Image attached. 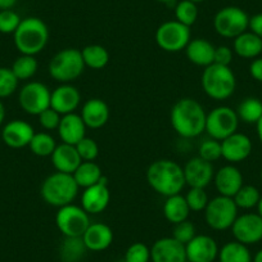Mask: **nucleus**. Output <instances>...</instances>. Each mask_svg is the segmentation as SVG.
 I'll return each mask as SVG.
<instances>
[{"mask_svg":"<svg viewBox=\"0 0 262 262\" xmlns=\"http://www.w3.org/2000/svg\"><path fill=\"white\" fill-rule=\"evenodd\" d=\"M259 198V191L256 186L253 185H243L238 190V193L233 196L236 207L243 208V210H249V208L257 207Z\"/></svg>","mask_w":262,"mask_h":262,"instance_id":"nucleus-36","label":"nucleus"},{"mask_svg":"<svg viewBox=\"0 0 262 262\" xmlns=\"http://www.w3.org/2000/svg\"><path fill=\"white\" fill-rule=\"evenodd\" d=\"M152 262H186L185 246L172 236H166L155 242L150 248Z\"/></svg>","mask_w":262,"mask_h":262,"instance_id":"nucleus-16","label":"nucleus"},{"mask_svg":"<svg viewBox=\"0 0 262 262\" xmlns=\"http://www.w3.org/2000/svg\"><path fill=\"white\" fill-rule=\"evenodd\" d=\"M86 128L81 116L77 113H70V115L62 116L57 130L62 143L76 145L80 140L86 137Z\"/></svg>","mask_w":262,"mask_h":262,"instance_id":"nucleus-22","label":"nucleus"},{"mask_svg":"<svg viewBox=\"0 0 262 262\" xmlns=\"http://www.w3.org/2000/svg\"><path fill=\"white\" fill-rule=\"evenodd\" d=\"M80 116L86 127L97 130V128L103 127L110 120V107L104 100L99 99V98H93V99L85 102Z\"/></svg>","mask_w":262,"mask_h":262,"instance_id":"nucleus-24","label":"nucleus"},{"mask_svg":"<svg viewBox=\"0 0 262 262\" xmlns=\"http://www.w3.org/2000/svg\"><path fill=\"white\" fill-rule=\"evenodd\" d=\"M34 135V127L24 120L9 121L2 131V139L4 144L13 149L29 147Z\"/></svg>","mask_w":262,"mask_h":262,"instance_id":"nucleus-18","label":"nucleus"},{"mask_svg":"<svg viewBox=\"0 0 262 262\" xmlns=\"http://www.w3.org/2000/svg\"><path fill=\"white\" fill-rule=\"evenodd\" d=\"M190 213L188 203H186L185 196L181 194L167 196L163 203V215L166 220L171 224H180L183 221L188 220V216Z\"/></svg>","mask_w":262,"mask_h":262,"instance_id":"nucleus-28","label":"nucleus"},{"mask_svg":"<svg viewBox=\"0 0 262 262\" xmlns=\"http://www.w3.org/2000/svg\"><path fill=\"white\" fill-rule=\"evenodd\" d=\"M147 181L150 188L163 196L180 194L186 185L184 168L172 160H157L147 170Z\"/></svg>","mask_w":262,"mask_h":262,"instance_id":"nucleus-2","label":"nucleus"},{"mask_svg":"<svg viewBox=\"0 0 262 262\" xmlns=\"http://www.w3.org/2000/svg\"><path fill=\"white\" fill-rule=\"evenodd\" d=\"M55 225L66 238H81L90 225L89 213L82 207L71 203L58 208Z\"/></svg>","mask_w":262,"mask_h":262,"instance_id":"nucleus-8","label":"nucleus"},{"mask_svg":"<svg viewBox=\"0 0 262 262\" xmlns=\"http://www.w3.org/2000/svg\"><path fill=\"white\" fill-rule=\"evenodd\" d=\"M256 127H257V135H258V139L262 144V117L259 118L258 122L256 123Z\"/></svg>","mask_w":262,"mask_h":262,"instance_id":"nucleus-51","label":"nucleus"},{"mask_svg":"<svg viewBox=\"0 0 262 262\" xmlns=\"http://www.w3.org/2000/svg\"><path fill=\"white\" fill-rule=\"evenodd\" d=\"M248 29L251 30V32H253L254 35L262 39V13L254 14L253 17L249 18Z\"/></svg>","mask_w":262,"mask_h":262,"instance_id":"nucleus-47","label":"nucleus"},{"mask_svg":"<svg viewBox=\"0 0 262 262\" xmlns=\"http://www.w3.org/2000/svg\"><path fill=\"white\" fill-rule=\"evenodd\" d=\"M18 81L12 69L0 67V99L11 97L18 88Z\"/></svg>","mask_w":262,"mask_h":262,"instance_id":"nucleus-38","label":"nucleus"},{"mask_svg":"<svg viewBox=\"0 0 262 262\" xmlns=\"http://www.w3.org/2000/svg\"><path fill=\"white\" fill-rule=\"evenodd\" d=\"M120 262H125V261H123V259H122V261H120Z\"/></svg>","mask_w":262,"mask_h":262,"instance_id":"nucleus-57","label":"nucleus"},{"mask_svg":"<svg viewBox=\"0 0 262 262\" xmlns=\"http://www.w3.org/2000/svg\"><path fill=\"white\" fill-rule=\"evenodd\" d=\"M76 150L79 153L80 158L85 162H89V161H95L97 160L98 155H99V147H98L97 142L92 138H86L80 140L76 145Z\"/></svg>","mask_w":262,"mask_h":262,"instance_id":"nucleus-43","label":"nucleus"},{"mask_svg":"<svg viewBox=\"0 0 262 262\" xmlns=\"http://www.w3.org/2000/svg\"><path fill=\"white\" fill-rule=\"evenodd\" d=\"M85 70L81 50L66 48L58 52L49 63V74L52 79L60 84H71L79 79Z\"/></svg>","mask_w":262,"mask_h":262,"instance_id":"nucleus-6","label":"nucleus"},{"mask_svg":"<svg viewBox=\"0 0 262 262\" xmlns=\"http://www.w3.org/2000/svg\"><path fill=\"white\" fill-rule=\"evenodd\" d=\"M50 157H52L53 166L58 172L71 173V175L82 162L79 153H77L76 147L66 144V143H60L59 145H57Z\"/></svg>","mask_w":262,"mask_h":262,"instance_id":"nucleus-25","label":"nucleus"},{"mask_svg":"<svg viewBox=\"0 0 262 262\" xmlns=\"http://www.w3.org/2000/svg\"><path fill=\"white\" fill-rule=\"evenodd\" d=\"M257 211H258V215L262 217V196L259 198L258 203H257Z\"/></svg>","mask_w":262,"mask_h":262,"instance_id":"nucleus-53","label":"nucleus"},{"mask_svg":"<svg viewBox=\"0 0 262 262\" xmlns=\"http://www.w3.org/2000/svg\"><path fill=\"white\" fill-rule=\"evenodd\" d=\"M215 49L216 48L206 39H194L189 41L185 48L186 58L190 60L193 64L200 66V67H208L212 64L215 59Z\"/></svg>","mask_w":262,"mask_h":262,"instance_id":"nucleus-26","label":"nucleus"},{"mask_svg":"<svg viewBox=\"0 0 262 262\" xmlns=\"http://www.w3.org/2000/svg\"><path fill=\"white\" fill-rule=\"evenodd\" d=\"M190 41V27L179 21L163 22L156 31V42L168 53L181 52Z\"/></svg>","mask_w":262,"mask_h":262,"instance_id":"nucleus-11","label":"nucleus"},{"mask_svg":"<svg viewBox=\"0 0 262 262\" xmlns=\"http://www.w3.org/2000/svg\"><path fill=\"white\" fill-rule=\"evenodd\" d=\"M186 203H188L190 211L194 212H201L205 211L208 205V196L205 189L202 188H190L185 195Z\"/></svg>","mask_w":262,"mask_h":262,"instance_id":"nucleus-39","label":"nucleus"},{"mask_svg":"<svg viewBox=\"0 0 262 262\" xmlns=\"http://www.w3.org/2000/svg\"><path fill=\"white\" fill-rule=\"evenodd\" d=\"M249 17L239 7H225L216 13L213 27L220 36L226 39H235L247 31Z\"/></svg>","mask_w":262,"mask_h":262,"instance_id":"nucleus-10","label":"nucleus"},{"mask_svg":"<svg viewBox=\"0 0 262 262\" xmlns=\"http://www.w3.org/2000/svg\"><path fill=\"white\" fill-rule=\"evenodd\" d=\"M4 118H6V107H4L3 102L0 100V126L4 122Z\"/></svg>","mask_w":262,"mask_h":262,"instance_id":"nucleus-50","label":"nucleus"},{"mask_svg":"<svg viewBox=\"0 0 262 262\" xmlns=\"http://www.w3.org/2000/svg\"><path fill=\"white\" fill-rule=\"evenodd\" d=\"M239 120L246 123H257L262 117V102L257 98H246L236 110Z\"/></svg>","mask_w":262,"mask_h":262,"instance_id":"nucleus-32","label":"nucleus"},{"mask_svg":"<svg viewBox=\"0 0 262 262\" xmlns=\"http://www.w3.org/2000/svg\"><path fill=\"white\" fill-rule=\"evenodd\" d=\"M251 152V139L242 133H234L221 142V157L230 163H238L247 160Z\"/></svg>","mask_w":262,"mask_h":262,"instance_id":"nucleus-20","label":"nucleus"},{"mask_svg":"<svg viewBox=\"0 0 262 262\" xmlns=\"http://www.w3.org/2000/svg\"><path fill=\"white\" fill-rule=\"evenodd\" d=\"M189 262H213L219 256V246L210 235H195L185 244Z\"/></svg>","mask_w":262,"mask_h":262,"instance_id":"nucleus-19","label":"nucleus"},{"mask_svg":"<svg viewBox=\"0 0 262 262\" xmlns=\"http://www.w3.org/2000/svg\"><path fill=\"white\" fill-rule=\"evenodd\" d=\"M18 0H0V11L12 9L17 4Z\"/></svg>","mask_w":262,"mask_h":262,"instance_id":"nucleus-49","label":"nucleus"},{"mask_svg":"<svg viewBox=\"0 0 262 262\" xmlns=\"http://www.w3.org/2000/svg\"><path fill=\"white\" fill-rule=\"evenodd\" d=\"M125 262H149L150 261V248H148L147 244L138 243L131 244L127 249H126Z\"/></svg>","mask_w":262,"mask_h":262,"instance_id":"nucleus-40","label":"nucleus"},{"mask_svg":"<svg viewBox=\"0 0 262 262\" xmlns=\"http://www.w3.org/2000/svg\"><path fill=\"white\" fill-rule=\"evenodd\" d=\"M207 113L198 100L193 98H183L171 108V126L179 137L193 139L200 137L206 130Z\"/></svg>","mask_w":262,"mask_h":262,"instance_id":"nucleus-1","label":"nucleus"},{"mask_svg":"<svg viewBox=\"0 0 262 262\" xmlns=\"http://www.w3.org/2000/svg\"><path fill=\"white\" fill-rule=\"evenodd\" d=\"M13 41L21 54L36 55L45 49L49 41V29L42 19L27 17L22 19L13 34Z\"/></svg>","mask_w":262,"mask_h":262,"instance_id":"nucleus-3","label":"nucleus"},{"mask_svg":"<svg viewBox=\"0 0 262 262\" xmlns=\"http://www.w3.org/2000/svg\"><path fill=\"white\" fill-rule=\"evenodd\" d=\"M220 262H252L251 252L246 244L239 242H229L223 248L219 249Z\"/></svg>","mask_w":262,"mask_h":262,"instance_id":"nucleus-31","label":"nucleus"},{"mask_svg":"<svg viewBox=\"0 0 262 262\" xmlns=\"http://www.w3.org/2000/svg\"><path fill=\"white\" fill-rule=\"evenodd\" d=\"M189 2H193V3L198 4V3H203V2H205V0H189Z\"/></svg>","mask_w":262,"mask_h":262,"instance_id":"nucleus-55","label":"nucleus"},{"mask_svg":"<svg viewBox=\"0 0 262 262\" xmlns=\"http://www.w3.org/2000/svg\"><path fill=\"white\" fill-rule=\"evenodd\" d=\"M216 190L220 195L233 198L239 189L244 185L243 175L234 165H226L221 167L213 176Z\"/></svg>","mask_w":262,"mask_h":262,"instance_id":"nucleus-21","label":"nucleus"},{"mask_svg":"<svg viewBox=\"0 0 262 262\" xmlns=\"http://www.w3.org/2000/svg\"><path fill=\"white\" fill-rule=\"evenodd\" d=\"M88 251L102 252L110 248L113 242V231L107 224H90L81 236Z\"/></svg>","mask_w":262,"mask_h":262,"instance_id":"nucleus-23","label":"nucleus"},{"mask_svg":"<svg viewBox=\"0 0 262 262\" xmlns=\"http://www.w3.org/2000/svg\"><path fill=\"white\" fill-rule=\"evenodd\" d=\"M81 102L79 89L71 84H62L55 88L50 97V108L57 111L60 116L75 113Z\"/></svg>","mask_w":262,"mask_h":262,"instance_id":"nucleus-17","label":"nucleus"},{"mask_svg":"<svg viewBox=\"0 0 262 262\" xmlns=\"http://www.w3.org/2000/svg\"><path fill=\"white\" fill-rule=\"evenodd\" d=\"M11 69L18 80H29L37 72L39 63L35 55L21 54V57L14 60Z\"/></svg>","mask_w":262,"mask_h":262,"instance_id":"nucleus-34","label":"nucleus"},{"mask_svg":"<svg viewBox=\"0 0 262 262\" xmlns=\"http://www.w3.org/2000/svg\"><path fill=\"white\" fill-rule=\"evenodd\" d=\"M195 235L196 233L194 224L185 220L180 224H176L175 229H173L172 238H175L176 241L180 242V243H183L184 246H185V244H188Z\"/></svg>","mask_w":262,"mask_h":262,"instance_id":"nucleus-44","label":"nucleus"},{"mask_svg":"<svg viewBox=\"0 0 262 262\" xmlns=\"http://www.w3.org/2000/svg\"><path fill=\"white\" fill-rule=\"evenodd\" d=\"M261 179H262V170H261Z\"/></svg>","mask_w":262,"mask_h":262,"instance_id":"nucleus-56","label":"nucleus"},{"mask_svg":"<svg viewBox=\"0 0 262 262\" xmlns=\"http://www.w3.org/2000/svg\"><path fill=\"white\" fill-rule=\"evenodd\" d=\"M203 92L213 100H225L234 94L236 88V79L230 66H221L212 63L203 70L202 80Z\"/></svg>","mask_w":262,"mask_h":262,"instance_id":"nucleus-5","label":"nucleus"},{"mask_svg":"<svg viewBox=\"0 0 262 262\" xmlns=\"http://www.w3.org/2000/svg\"><path fill=\"white\" fill-rule=\"evenodd\" d=\"M86 251L82 238H66L60 247V257L63 262H79Z\"/></svg>","mask_w":262,"mask_h":262,"instance_id":"nucleus-35","label":"nucleus"},{"mask_svg":"<svg viewBox=\"0 0 262 262\" xmlns=\"http://www.w3.org/2000/svg\"><path fill=\"white\" fill-rule=\"evenodd\" d=\"M198 157L202 160L207 161V162L212 163L213 161H217L221 158V142L215 139H207L200 145L198 149Z\"/></svg>","mask_w":262,"mask_h":262,"instance_id":"nucleus-41","label":"nucleus"},{"mask_svg":"<svg viewBox=\"0 0 262 262\" xmlns=\"http://www.w3.org/2000/svg\"><path fill=\"white\" fill-rule=\"evenodd\" d=\"M183 168L185 183L190 188L206 189L212 183L213 176H215L212 163L202 160L201 157H194L189 160Z\"/></svg>","mask_w":262,"mask_h":262,"instance_id":"nucleus-15","label":"nucleus"},{"mask_svg":"<svg viewBox=\"0 0 262 262\" xmlns=\"http://www.w3.org/2000/svg\"><path fill=\"white\" fill-rule=\"evenodd\" d=\"M156 2H160V3L168 4V3H172V2H175V0H156Z\"/></svg>","mask_w":262,"mask_h":262,"instance_id":"nucleus-54","label":"nucleus"},{"mask_svg":"<svg viewBox=\"0 0 262 262\" xmlns=\"http://www.w3.org/2000/svg\"><path fill=\"white\" fill-rule=\"evenodd\" d=\"M186 262H189V261H186Z\"/></svg>","mask_w":262,"mask_h":262,"instance_id":"nucleus-58","label":"nucleus"},{"mask_svg":"<svg viewBox=\"0 0 262 262\" xmlns=\"http://www.w3.org/2000/svg\"><path fill=\"white\" fill-rule=\"evenodd\" d=\"M79 189L74 175L57 171L42 181L40 193L45 203L60 208L74 202L79 194Z\"/></svg>","mask_w":262,"mask_h":262,"instance_id":"nucleus-4","label":"nucleus"},{"mask_svg":"<svg viewBox=\"0 0 262 262\" xmlns=\"http://www.w3.org/2000/svg\"><path fill=\"white\" fill-rule=\"evenodd\" d=\"M234 53L246 59H254L262 53V39L253 32H243L234 39Z\"/></svg>","mask_w":262,"mask_h":262,"instance_id":"nucleus-27","label":"nucleus"},{"mask_svg":"<svg viewBox=\"0 0 262 262\" xmlns=\"http://www.w3.org/2000/svg\"><path fill=\"white\" fill-rule=\"evenodd\" d=\"M253 262H262V249H261V251L257 252L256 256H254Z\"/></svg>","mask_w":262,"mask_h":262,"instance_id":"nucleus-52","label":"nucleus"},{"mask_svg":"<svg viewBox=\"0 0 262 262\" xmlns=\"http://www.w3.org/2000/svg\"><path fill=\"white\" fill-rule=\"evenodd\" d=\"M238 217V207L233 198L224 195L215 196L208 201L205 208V220L211 229L217 231L226 230L233 226Z\"/></svg>","mask_w":262,"mask_h":262,"instance_id":"nucleus-7","label":"nucleus"},{"mask_svg":"<svg viewBox=\"0 0 262 262\" xmlns=\"http://www.w3.org/2000/svg\"><path fill=\"white\" fill-rule=\"evenodd\" d=\"M175 17L176 21L185 25V26L191 27L196 22V18H198L196 4L193 3V2H189V0H181L175 8Z\"/></svg>","mask_w":262,"mask_h":262,"instance_id":"nucleus-37","label":"nucleus"},{"mask_svg":"<svg viewBox=\"0 0 262 262\" xmlns=\"http://www.w3.org/2000/svg\"><path fill=\"white\" fill-rule=\"evenodd\" d=\"M85 67L92 70H102L110 62V53L104 47L98 44L88 45L81 50Z\"/></svg>","mask_w":262,"mask_h":262,"instance_id":"nucleus-30","label":"nucleus"},{"mask_svg":"<svg viewBox=\"0 0 262 262\" xmlns=\"http://www.w3.org/2000/svg\"><path fill=\"white\" fill-rule=\"evenodd\" d=\"M72 175H74L79 188L84 189L94 185L103 178L102 168L94 161H89V162L82 161L81 165L76 168V171Z\"/></svg>","mask_w":262,"mask_h":262,"instance_id":"nucleus-29","label":"nucleus"},{"mask_svg":"<svg viewBox=\"0 0 262 262\" xmlns=\"http://www.w3.org/2000/svg\"><path fill=\"white\" fill-rule=\"evenodd\" d=\"M231 231L236 242L248 244L262 241V217L258 213H244L238 216L231 226Z\"/></svg>","mask_w":262,"mask_h":262,"instance_id":"nucleus-13","label":"nucleus"},{"mask_svg":"<svg viewBox=\"0 0 262 262\" xmlns=\"http://www.w3.org/2000/svg\"><path fill=\"white\" fill-rule=\"evenodd\" d=\"M111 202V190L108 180L103 176L97 184L89 186L81 195V207L89 215H98L108 207Z\"/></svg>","mask_w":262,"mask_h":262,"instance_id":"nucleus-14","label":"nucleus"},{"mask_svg":"<svg viewBox=\"0 0 262 262\" xmlns=\"http://www.w3.org/2000/svg\"><path fill=\"white\" fill-rule=\"evenodd\" d=\"M231 60H233V50L229 47H217L215 49V59L213 63L221 66H230Z\"/></svg>","mask_w":262,"mask_h":262,"instance_id":"nucleus-46","label":"nucleus"},{"mask_svg":"<svg viewBox=\"0 0 262 262\" xmlns=\"http://www.w3.org/2000/svg\"><path fill=\"white\" fill-rule=\"evenodd\" d=\"M60 118H62V116H60L57 111H54L53 108L49 107L48 110H45L44 112L40 113L39 122L40 125H41V127L45 128V130H57L58 126H59Z\"/></svg>","mask_w":262,"mask_h":262,"instance_id":"nucleus-45","label":"nucleus"},{"mask_svg":"<svg viewBox=\"0 0 262 262\" xmlns=\"http://www.w3.org/2000/svg\"><path fill=\"white\" fill-rule=\"evenodd\" d=\"M21 21V17L13 9L0 11V32L2 34H14Z\"/></svg>","mask_w":262,"mask_h":262,"instance_id":"nucleus-42","label":"nucleus"},{"mask_svg":"<svg viewBox=\"0 0 262 262\" xmlns=\"http://www.w3.org/2000/svg\"><path fill=\"white\" fill-rule=\"evenodd\" d=\"M29 147L37 157H50L57 148V143L49 133H35Z\"/></svg>","mask_w":262,"mask_h":262,"instance_id":"nucleus-33","label":"nucleus"},{"mask_svg":"<svg viewBox=\"0 0 262 262\" xmlns=\"http://www.w3.org/2000/svg\"><path fill=\"white\" fill-rule=\"evenodd\" d=\"M239 125V117L233 108L220 105L207 113L206 130L210 138L223 142L228 137L236 133Z\"/></svg>","mask_w":262,"mask_h":262,"instance_id":"nucleus-9","label":"nucleus"},{"mask_svg":"<svg viewBox=\"0 0 262 262\" xmlns=\"http://www.w3.org/2000/svg\"><path fill=\"white\" fill-rule=\"evenodd\" d=\"M249 74L257 81L262 82V58H254L249 66Z\"/></svg>","mask_w":262,"mask_h":262,"instance_id":"nucleus-48","label":"nucleus"},{"mask_svg":"<svg viewBox=\"0 0 262 262\" xmlns=\"http://www.w3.org/2000/svg\"><path fill=\"white\" fill-rule=\"evenodd\" d=\"M52 92L39 81H31L25 85L18 94V102L22 110L31 116H39L50 107Z\"/></svg>","mask_w":262,"mask_h":262,"instance_id":"nucleus-12","label":"nucleus"}]
</instances>
